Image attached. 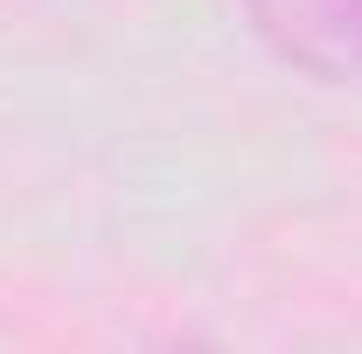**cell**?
Returning <instances> with one entry per match:
<instances>
[{
    "mask_svg": "<svg viewBox=\"0 0 362 354\" xmlns=\"http://www.w3.org/2000/svg\"><path fill=\"white\" fill-rule=\"evenodd\" d=\"M258 35L314 77H362V0H244Z\"/></svg>",
    "mask_w": 362,
    "mask_h": 354,
    "instance_id": "cell-1",
    "label": "cell"
}]
</instances>
